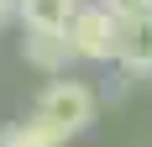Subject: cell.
Here are the masks:
<instances>
[{"mask_svg": "<svg viewBox=\"0 0 152 147\" xmlns=\"http://www.w3.org/2000/svg\"><path fill=\"white\" fill-rule=\"evenodd\" d=\"M31 116H42L53 132L68 142V137H84L94 126V116H100V95H94L84 79H53V84L37 95V105H31Z\"/></svg>", "mask_w": 152, "mask_h": 147, "instance_id": "obj_1", "label": "cell"}, {"mask_svg": "<svg viewBox=\"0 0 152 147\" xmlns=\"http://www.w3.org/2000/svg\"><path fill=\"white\" fill-rule=\"evenodd\" d=\"M63 37H68V47H74L79 63H115V37H121V21H115L100 0H79V11L68 16Z\"/></svg>", "mask_w": 152, "mask_h": 147, "instance_id": "obj_2", "label": "cell"}, {"mask_svg": "<svg viewBox=\"0 0 152 147\" xmlns=\"http://www.w3.org/2000/svg\"><path fill=\"white\" fill-rule=\"evenodd\" d=\"M115 63L126 74H152V11L121 16V37H115Z\"/></svg>", "mask_w": 152, "mask_h": 147, "instance_id": "obj_3", "label": "cell"}, {"mask_svg": "<svg viewBox=\"0 0 152 147\" xmlns=\"http://www.w3.org/2000/svg\"><path fill=\"white\" fill-rule=\"evenodd\" d=\"M21 58H26V68L47 74V79H58V74H68V63H79L63 32H21Z\"/></svg>", "mask_w": 152, "mask_h": 147, "instance_id": "obj_4", "label": "cell"}, {"mask_svg": "<svg viewBox=\"0 0 152 147\" xmlns=\"http://www.w3.org/2000/svg\"><path fill=\"white\" fill-rule=\"evenodd\" d=\"M79 0H16V26L21 32H63Z\"/></svg>", "mask_w": 152, "mask_h": 147, "instance_id": "obj_5", "label": "cell"}, {"mask_svg": "<svg viewBox=\"0 0 152 147\" xmlns=\"http://www.w3.org/2000/svg\"><path fill=\"white\" fill-rule=\"evenodd\" d=\"M0 147H63V137L47 126L42 116H26V121H11L0 132Z\"/></svg>", "mask_w": 152, "mask_h": 147, "instance_id": "obj_6", "label": "cell"}, {"mask_svg": "<svg viewBox=\"0 0 152 147\" xmlns=\"http://www.w3.org/2000/svg\"><path fill=\"white\" fill-rule=\"evenodd\" d=\"M100 5H105L115 21H121V16H142V11H152V0H100Z\"/></svg>", "mask_w": 152, "mask_h": 147, "instance_id": "obj_7", "label": "cell"}, {"mask_svg": "<svg viewBox=\"0 0 152 147\" xmlns=\"http://www.w3.org/2000/svg\"><path fill=\"white\" fill-rule=\"evenodd\" d=\"M16 26V0H0V32Z\"/></svg>", "mask_w": 152, "mask_h": 147, "instance_id": "obj_8", "label": "cell"}]
</instances>
